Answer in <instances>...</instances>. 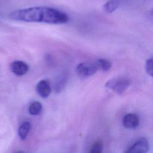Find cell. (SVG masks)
Returning a JSON list of instances; mask_svg holds the SVG:
<instances>
[{
	"label": "cell",
	"instance_id": "obj_1",
	"mask_svg": "<svg viewBox=\"0 0 153 153\" xmlns=\"http://www.w3.org/2000/svg\"><path fill=\"white\" fill-rule=\"evenodd\" d=\"M11 19L25 22H37L60 25L69 20L68 15L57 9L47 7H33L11 11Z\"/></svg>",
	"mask_w": 153,
	"mask_h": 153
},
{
	"label": "cell",
	"instance_id": "obj_2",
	"mask_svg": "<svg viewBox=\"0 0 153 153\" xmlns=\"http://www.w3.org/2000/svg\"><path fill=\"white\" fill-rule=\"evenodd\" d=\"M131 83L130 80L126 77H118L109 80L105 87L118 94H121L128 88Z\"/></svg>",
	"mask_w": 153,
	"mask_h": 153
},
{
	"label": "cell",
	"instance_id": "obj_3",
	"mask_svg": "<svg viewBox=\"0 0 153 153\" xmlns=\"http://www.w3.org/2000/svg\"><path fill=\"white\" fill-rule=\"evenodd\" d=\"M99 70L97 65L94 62H82L78 64L76 68V73L81 78H87L94 75Z\"/></svg>",
	"mask_w": 153,
	"mask_h": 153
},
{
	"label": "cell",
	"instance_id": "obj_4",
	"mask_svg": "<svg viewBox=\"0 0 153 153\" xmlns=\"http://www.w3.org/2000/svg\"><path fill=\"white\" fill-rule=\"evenodd\" d=\"M149 149V142L145 137L136 140L125 152V153H146Z\"/></svg>",
	"mask_w": 153,
	"mask_h": 153
},
{
	"label": "cell",
	"instance_id": "obj_5",
	"mask_svg": "<svg viewBox=\"0 0 153 153\" xmlns=\"http://www.w3.org/2000/svg\"><path fill=\"white\" fill-rule=\"evenodd\" d=\"M10 69L16 75L22 76L27 74L29 68L26 63L20 60H15L11 63Z\"/></svg>",
	"mask_w": 153,
	"mask_h": 153
},
{
	"label": "cell",
	"instance_id": "obj_6",
	"mask_svg": "<svg viewBox=\"0 0 153 153\" xmlns=\"http://www.w3.org/2000/svg\"><path fill=\"white\" fill-rule=\"evenodd\" d=\"M139 117L135 113H130L126 114L123 119V125L126 128L134 129L139 125Z\"/></svg>",
	"mask_w": 153,
	"mask_h": 153
},
{
	"label": "cell",
	"instance_id": "obj_7",
	"mask_svg": "<svg viewBox=\"0 0 153 153\" xmlns=\"http://www.w3.org/2000/svg\"><path fill=\"white\" fill-rule=\"evenodd\" d=\"M37 93L42 98H47L51 93V86L49 82L46 79L39 81L36 85Z\"/></svg>",
	"mask_w": 153,
	"mask_h": 153
},
{
	"label": "cell",
	"instance_id": "obj_8",
	"mask_svg": "<svg viewBox=\"0 0 153 153\" xmlns=\"http://www.w3.org/2000/svg\"><path fill=\"white\" fill-rule=\"evenodd\" d=\"M68 81V75L66 74H62L56 79L54 88L56 93H60L65 87Z\"/></svg>",
	"mask_w": 153,
	"mask_h": 153
},
{
	"label": "cell",
	"instance_id": "obj_9",
	"mask_svg": "<svg viewBox=\"0 0 153 153\" xmlns=\"http://www.w3.org/2000/svg\"><path fill=\"white\" fill-rule=\"evenodd\" d=\"M30 129V124L28 121L23 122L18 129V134L22 140L26 138Z\"/></svg>",
	"mask_w": 153,
	"mask_h": 153
},
{
	"label": "cell",
	"instance_id": "obj_10",
	"mask_svg": "<svg viewBox=\"0 0 153 153\" xmlns=\"http://www.w3.org/2000/svg\"><path fill=\"white\" fill-rule=\"evenodd\" d=\"M42 109V105L39 102H33L29 106V112L32 115H38L41 114Z\"/></svg>",
	"mask_w": 153,
	"mask_h": 153
},
{
	"label": "cell",
	"instance_id": "obj_11",
	"mask_svg": "<svg viewBox=\"0 0 153 153\" xmlns=\"http://www.w3.org/2000/svg\"><path fill=\"white\" fill-rule=\"evenodd\" d=\"M97 65L99 70H102L103 71H108L112 67V63L105 59H99L96 61Z\"/></svg>",
	"mask_w": 153,
	"mask_h": 153
},
{
	"label": "cell",
	"instance_id": "obj_12",
	"mask_svg": "<svg viewBox=\"0 0 153 153\" xmlns=\"http://www.w3.org/2000/svg\"><path fill=\"white\" fill-rule=\"evenodd\" d=\"M119 3L117 0H110L103 5V10L105 11L111 13L114 11L118 7Z\"/></svg>",
	"mask_w": 153,
	"mask_h": 153
},
{
	"label": "cell",
	"instance_id": "obj_13",
	"mask_svg": "<svg viewBox=\"0 0 153 153\" xmlns=\"http://www.w3.org/2000/svg\"><path fill=\"white\" fill-rule=\"evenodd\" d=\"M103 150V143L102 140H97L91 146L89 153H102Z\"/></svg>",
	"mask_w": 153,
	"mask_h": 153
},
{
	"label": "cell",
	"instance_id": "obj_14",
	"mask_svg": "<svg viewBox=\"0 0 153 153\" xmlns=\"http://www.w3.org/2000/svg\"><path fill=\"white\" fill-rule=\"evenodd\" d=\"M145 70L149 76L153 77V58H150L146 60Z\"/></svg>",
	"mask_w": 153,
	"mask_h": 153
},
{
	"label": "cell",
	"instance_id": "obj_15",
	"mask_svg": "<svg viewBox=\"0 0 153 153\" xmlns=\"http://www.w3.org/2000/svg\"><path fill=\"white\" fill-rule=\"evenodd\" d=\"M151 15H152V16L153 17V10L151 11Z\"/></svg>",
	"mask_w": 153,
	"mask_h": 153
},
{
	"label": "cell",
	"instance_id": "obj_16",
	"mask_svg": "<svg viewBox=\"0 0 153 153\" xmlns=\"http://www.w3.org/2000/svg\"><path fill=\"white\" fill-rule=\"evenodd\" d=\"M20 153H22V152H20Z\"/></svg>",
	"mask_w": 153,
	"mask_h": 153
}]
</instances>
